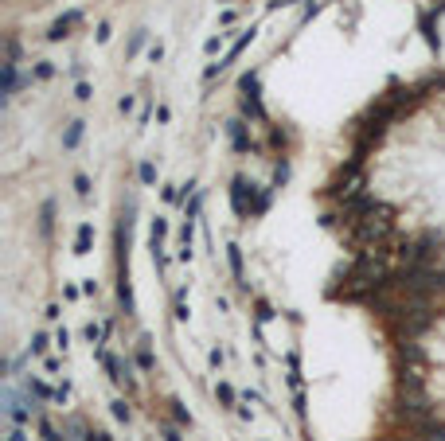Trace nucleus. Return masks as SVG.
<instances>
[{
  "label": "nucleus",
  "instance_id": "nucleus-1",
  "mask_svg": "<svg viewBox=\"0 0 445 441\" xmlns=\"http://www.w3.org/2000/svg\"><path fill=\"white\" fill-rule=\"evenodd\" d=\"M78 133H82V125L74 121V125H71V133H67V145H74V141H78Z\"/></svg>",
  "mask_w": 445,
  "mask_h": 441
}]
</instances>
